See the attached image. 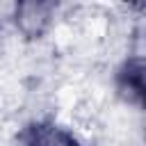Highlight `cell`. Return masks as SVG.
Returning a JSON list of instances; mask_svg holds the SVG:
<instances>
[{"label":"cell","mask_w":146,"mask_h":146,"mask_svg":"<svg viewBox=\"0 0 146 146\" xmlns=\"http://www.w3.org/2000/svg\"><path fill=\"white\" fill-rule=\"evenodd\" d=\"M59 146H75V141L68 135H59Z\"/></svg>","instance_id":"obj_4"},{"label":"cell","mask_w":146,"mask_h":146,"mask_svg":"<svg viewBox=\"0 0 146 146\" xmlns=\"http://www.w3.org/2000/svg\"><path fill=\"white\" fill-rule=\"evenodd\" d=\"M119 84H121V91L128 94V98L141 100V96H144V66L139 59H132L123 66V71L119 75Z\"/></svg>","instance_id":"obj_2"},{"label":"cell","mask_w":146,"mask_h":146,"mask_svg":"<svg viewBox=\"0 0 146 146\" xmlns=\"http://www.w3.org/2000/svg\"><path fill=\"white\" fill-rule=\"evenodd\" d=\"M50 11H52V5H48V2H23V5H18L16 23L21 25L23 32L39 34L48 25Z\"/></svg>","instance_id":"obj_1"},{"label":"cell","mask_w":146,"mask_h":146,"mask_svg":"<svg viewBox=\"0 0 146 146\" xmlns=\"http://www.w3.org/2000/svg\"><path fill=\"white\" fill-rule=\"evenodd\" d=\"M23 146H59V135H55L48 125H34L25 132Z\"/></svg>","instance_id":"obj_3"}]
</instances>
